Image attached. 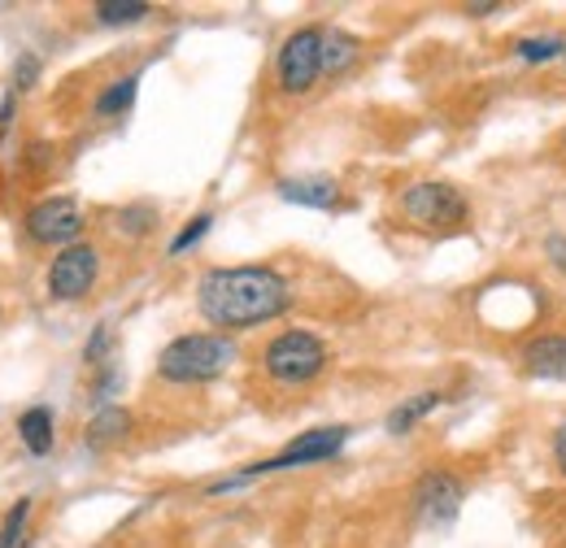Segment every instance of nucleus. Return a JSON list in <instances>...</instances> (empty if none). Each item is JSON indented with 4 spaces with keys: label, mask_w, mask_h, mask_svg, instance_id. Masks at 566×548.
<instances>
[{
    "label": "nucleus",
    "mask_w": 566,
    "mask_h": 548,
    "mask_svg": "<svg viewBox=\"0 0 566 548\" xmlns=\"http://www.w3.org/2000/svg\"><path fill=\"white\" fill-rule=\"evenodd\" d=\"M287 278L271 266H213L197 283L201 318L222 331H249L287 309Z\"/></svg>",
    "instance_id": "1"
},
{
    "label": "nucleus",
    "mask_w": 566,
    "mask_h": 548,
    "mask_svg": "<svg viewBox=\"0 0 566 548\" xmlns=\"http://www.w3.org/2000/svg\"><path fill=\"white\" fill-rule=\"evenodd\" d=\"M231 361H235V344L227 336L197 331V336H179V340H170L161 348L157 375L166 383H210Z\"/></svg>",
    "instance_id": "2"
},
{
    "label": "nucleus",
    "mask_w": 566,
    "mask_h": 548,
    "mask_svg": "<svg viewBox=\"0 0 566 548\" xmlns=\"http://www.w3.org/2000/svg\"><path fill=\"white\" fill-rule=\"evenodd\" d=\"M345 444H349V426H314V431L296 435V440H292L283 453H275V457L253 462V466H244V471L231 475V479L210 483V496H222V492H231V487H244V483L262 479V475H280V471H296V466L327 462V457H336Z\"/></svg>",
    "instance_id": "3"
},
{
    "label": "nucleus",
    "mask_w": 566,
    "mask_h": 548,
    "mask_svg": "<svg viewBox=\"0 0 566 548\" xmlns=\"http://www.w3.org/2000/svg\"><path fill=\"white\" fill-rule=\"evenodd\" d=\"M262 366H266V375L275 383H287V388L310 383V379H318L327 370V344L318 340L314 331H283V336L266 344Z\"/></svg>",
    "instance_id": "4"
},
{
    "label": "nucleus",
    "mask_w": 566,
    "mask_h": 548,
    "mask_svg": "<svg viewBox=\"0 0 566 548\" xmlns=\"http://www.w3.org/2000/svg\"><path fill=\"white\" fill-rule=\"evenodd\" d=\"M275 74H280V87L287 96H301L318 83L323 74V31L318 27H301L283 40L280 62H275Z\"/></svg>",
    "instance_id": "5"
},
{
    "label": "nucleus",
    "mask_w": 566,
    "mask_h": 548,
    "mask_svg": "<svg viewBox=\"0 0 566 548\" xmlns=\"http://www.w3.org/2000/svg\"><path fill=\"white\" fill-rule=\"evenodd\" d=\"M401 213L415 226H462L467 222V197L453 183H410L401 192Z\"/></svg>",
    "instance_id": "6"
},
{
    "label": "nucleus",
    "mask_w": 566,
    "mask_h": 548,
    "mask_svg": "<svg viewBox=\"0 0 566 548\" xmlns=\"http://www.w3.org/2000/svg\"><path fill=\"white\" fill-rule=\"evenodd\" d=\"M462 500H467V483L458 475H449V471H431L415 487V514L423 518L427 527H440V531L453 527Z\"/></svg>",
    "instance_id": "7"
},
{
    "label": "nucleus",
    "mask_w": 566,
    "mask_h": 548,
    "mask_svg": "<svg viewBox=\"0 0 566 548\" xmlns=\"http://www.w3.org/2000/svg\"><path fill=\"white\" fill-rule=\"evenodd\" d=\"M96 274H101V253H96L92 244H71V249H62V253L53 257V266H49V292H53L57 301H78V296L92 292Z\"/></svg>",
    "instance_id": "8"
},
{
    "label": "nucleus",
    "mask_w": 566,
    "mask_h": 548,
    "mask_svg": "<svg viewBox=\"0 0 566 548\" xmlns=\"http://www.w3.org/2000/svg\"><path fill=\"white\" fill-rule=\"evenodd\" d=\"M27 231H31L35 244H66L71 249L83 235V213L71 197H49L27 213Z\"/></svg>",
    "instance_id": "9"
},
{
    "label": "nucleus",
    "mask_w": 566,
    "mask_h": 548,
    "mask_svg": "<svg viewBox=\"0 0 566 548\" xmlns=\"http://www.w3.org/2000/svg\"><path fill=\"white\" fill-rule=\"evenodd\" d=\"M275 188H280V197L287 205L332 209L340 201V188H336V179H327V175H296V179H280Z\"/></svg>",
    "instance_id": "10"
},
{
    "label": "nucleus",
    "mask_w": 566,
    "mask_h": 548,
    "mask_svg": "<svg viewBox=\"0 0 566 548\" xmlns=\"http://www.w3.org/2000/svg\"><path fill=\"white\" fill-rule=\"evenodd\" d=\"M523 370L532 379H558V383H566V336H536L523 348Z\"/></svg>",
    "instance_id": "11"
},
{
    "label": "nucleus",
    "mask_w": 566,
    "mask_h": 548,
    "mask_svg": "<svg viewBox=\"0 0 566 548\" xmlns=\"http://www.w3.org/2000/svg\"><path fill=\"white\" fill-rule=\"evenodd\" d=\"M18 435H22L27 453L44 457V453L53 449V413L44 410V405H31V410L18 418Z\"/></svg>",
    "instance_id": "12"
},
{
    "label": "nucleus",
    "mask_w": 566,
    "mask_h": 548,
    "mask_svg": "<svg viewBox=\"0 0 566 548\" xmlns=\"http://www.w3.org/2000/svg\"><path fill=\"white\" fill-rule=\"evenodd\" d=\"M127 426H132V413L118 410V405H105V410L92 418V426H87V444H92V449H105V444L123 440Z\"/></svg>",
    "instance_id": "13"
},
{
    "label": "nucleus",
    "mask_w": 566,
    "mask_h": 548,
    "mask_svg": "<svg viewBox=\"0 0 566 548\" xmlns=\"http://www.w3.org/2000/svg\"><path fill=\"white\" fill-rule=\"evenodd\" d=\"M440 401H444V392H419V397H410L406 405H397V410L388 413V435H406V431H410L419 418H427Z\"/></svg>",
    "instance_id": "14"
},
{
    "label": "nucleus",
    "mask_w": 566,
    "mask_h": 548,
    "mask_svg": "<svg viewBox=\"0 0 566 548\" xmlns=\"http://www.w3.org/2000/svg\"><path fill=\"white\" fill-rule=\"evenodd\" d=\"M357 53H361V44H357L354 35H345V31H327L323 35V70L327 74L349 70L357 62Z\"/></svg>",
    "instance_id": "15"
},
{
    "label": "nucleus",
    "mask_w": 566,
    "mask_h": 548,
    "mask_svg": "<svg viewBox=\"0 0 566 548\" xmlns=\"http://www.w3.org/2000/svg\"><path fill=\"white\" fill-rule=\"evenodd\" d=\"M136 92H140V74H127V78L109 83V87L96 96V114H101V118L127 114V109H132V101H136Z\"/></svg>",
    "instance_id": "16"
},
{
    "label": "nucleus",
    "mask_w": 566,
    "mask_h": 548,
    "mask_svg": "<svg viewBox=\"0 0 566 548\" xmlns=\"http://www.w3.org/2000/svg\"><path fill=\"white\" fill-rule=\"evenodd\" d=\"M514 57L527 62V66H541V62H554V57H566V40L563 35H527L514 44Z\"/></svg>",
    "instance_id": "17"
},
{
    "label": "nucleus",
    "mask_w": 566,
    "mask_h": 548,
    "mask_svg": "<svg viewBox=\"0 0 566 548\" xmlns=\"http://www.w3.org/2000/svg\"><path fill=\"white\" fill-rule=\"evenodd\" d=\"M153 13V4H144V0H101L96 4V22H105V27H132V22H144Z\"/></svg>",
    "instance_id": "18"
},
{
    "label": "nucleus",
    "mask_w": 566,
    "mask_h": 548,
    "mask_svg": "<svg viewBox=\"0 0 566 548\" xmlns=\"http://www.w3.org/2000/svg\"><path fill=\"white\" fill-rule=\"evenodd\" d=\"M27 518H31V496H22L9 514H4V527H0V548H22L27 545Z\"/></svg>",
    "instance_id": "19"
},
{
    "label": "nucleus",
    "mask_w": 566,
    "mask_h": 548,
    "mask_svg": "<svg viewBox=\"0 0 566 548\" xmlns=\"http://www.w3.org/2000/svg\"><path fill=\"white\" fill-rule=\"evenodd\" d=\"M210 226H213V213H197V218H192V222H188V226H184V231L170 240V257L188 253V249H192V244H197V240H201Z\"/></svg>",
    "instance_id": "20"
},
{
    "label": "nucleus",
    "mask_w": 566,
    "mask_h": 548,
    "mask_svg": "<svg viewBox=\"0 0 566 548\" xmlns=\"http://www.w3.org/2000/svg\"><path fill=\"white\" fill-rule=\"evenodd\" d=\"M153 218H157L153 205H132V209H123V213H118V226H123L127 235H144V231L153 226Z\"/></svg>",
    "instance_id": "21"
},
{
    "label": "nucleus",
    "mask_w": 566,
    "mask_h": 548,
    "mask_svg": "<svg viewBox=\"0 0 566 548\" xmlns=\"http://www.w3.org/2000/svg\"><path fill=\"white\" fill-rule=\"evenodd\" d=\"M35 78H40V57H35V53H22V57H18V66H13V83H18V92L35 87Z\"/></svg>",
    "instance_id": "22"
},
{
    "label": "nucleus",
    "mask_w": 566,
    "mask_h": 548,
    "mask_svg": "<svg viewBox=\"0 0 566 548\" xmlns=\"http://www.w3.org/2000/svg\"><path fill=\"white\" fill-rule=\"evenodd\" d=\"M105 348H109V327L101 323L96 331H92V340L83 348V361H92V366H101V357H105Z\"/></svg>",
    "instance_id": "23"
},
{
    "label": "nucleus",
    "mask_w": 566,
    "mask_h": 548,
    "mask_svg": "<svg viewBox=\"0 0 566 548\" xmlns=\"http://www.w3.org/2000/svg\"><path fill=\"white\" fill-rule=\"evenodd\" d=\"M545 253H549V262L566 271V235H549V244H545Z\"/></svg>",
    "instance_id": "24"
},
{
    "label": "nucleus",
    "mask_w": 566,
    "mask_h": 548,
    "mask_svg": "<svg viewBox=\"0 0 566 548\" xmlns=\"http://www.w3.org/2000/svg\"><path fill=\"white\" fill-rule=\"evenodd\" d=\"M554 462L563 466L566 475V422H558V431H554Z\"/></svg>",
    "instance_id": "25"
},
{
    "label": "nucleus",
    "mask_w": 566,
    "mask_h": 548,
    "mask_svg": "<svg viewBox=\"0 0 566 548\" xmlns=\"http://www.w3.org/2000/svg\"><path fill=\"white\" fill-rule=\"evenodd\" d=\"M9 118H13V92L0 101V136H4V127H9Z\"/></svg>",
    "instance_id": "26"
},
{
    "label": "nucleus",
    "mask_w": 566,
    "mask_h": 548,
    "mask_svg": "<svg viewBox=\"0 0 566 548\" xmlns=\"http://www.w3.org/2000/svg\"><path fill=\"white\" fill-rule=\"evenodd\" d=\"M496 9H501V4H467L471 18H489V13H496Z\"/></svg>",
    "instance_id": "27"
},
{
    "label": "nucleus",
    "mask_w": 566,
    "mask_h": 548,
    "mask_svg": "<svg viewBox=\"0 0 566 548\" xmlns=\"http://www.w3.org/2000/svg\"><path fill=\"white\" fill-rule=\"evenodd\" d=\"M22 548H35V545H31V540H27V545H22Z\"/></svg>",
    "instance_id": "28"
}]
</instances>
